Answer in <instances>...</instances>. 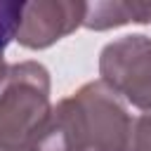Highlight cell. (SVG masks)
<instances>
[{"instance_id":"1","label":"cell","mask_w":151,"mask_h":151,"mask_svg":"<svg viewBox=\"0 0 151 151\" xmlns=\"http://www.w3.org/2000/svg\"><path fill=\"white\" fill-rule=\"evenodd\" d=\"M130 132L125 101L106 83L90 80L52 109L38 151H127Z\"/></svg>"},{"instance_id":"2","label":"cell","mask_w":151,"mask_h":151,"mask_svg":"<svg viewBox=\"0 0 151 151\" xmlns=\"http://www.w3.org/2000/svg\"><path fill=\"white\" fill-rule=\"evenodd\" d=\"M52 109L50 71L40 61L9 64L0 85V146L38 151Z\"/></svg>"},{"instance_id":"3","label":"cell","mask_w":151,"mask_h":151,"mask_svg":"<svg viewBox=\"0 0 151 151\" xmlns=\"http://www.w3.org/2000/svg\"><path fill=\"white\" fill-rule=\"evenodd\" d=\"M99 76L123 101L142 111L151 109V38L132 33L104 45Z\"/></svg>"},{"instance_id":"4","label":"cell","mask_w":151,"mask_h":151,"mask_svg":"<svg viewBox=\"0 0 151 151\" xmlns=\"http://www.w3.org/2000/svg\"><path fill=\"white\" fill-rule=\"evenodd\" d=\"M87 2L80 0H33L24 2L17 42L26 50H45L83 26Z\"/></svg>"},{"instance_id":"5","label":"cell","mask_w":151,"mask_h":151,"mask_svg":"<svg viewBox=\"0 0 151 151\" xmlns=\"http://www.w3.org/2000/svg\"><path fill=\"white\" fill-rule=\"evenodd\" d=\"M125 24H151V2L144 0H97L87 2L83 26L90 31H109Z\"/></svg>"},{"instance_id":"6","label":"cell","mask_w":151,"mask_h":151,"mask_svg":"<svg viewBox=\"0 0 151 151\" xmlns=\"http://www.w3.org/2000/svg\"><path fill=\"white\" fill-rule=\"evenodd\" d=\"M24 2L17 0H0V52L17 38L19 21H21Z\"/></svg>"},{"instance_id":"7","label":"cell","mask_w":151,"mask_h":151,"mask_svg":"<svg viewBox=\"0 0 151 151\" xmlns=\"http://www.w3.org/2000/svg\"><path fill=\"white\" fill-rule=\"evenodd\" d=\"M127 151H151V109L142 111L132 120Z\"/></svg>"},{"instance_id":"8","label":"cell","mask_w":151,"mask_h":151,"mask_svg":"<svg viewBox=\"0 0 151 151\" xmlns=\"http://www.w3.org/2000/svg\"><path fill=\"white\" fill-rule=\"evenodd\" d=\"M7 68H9V64L5 61V57H2V52H0V85H2L5 76H7Z\"/></svg>"},{"instance_id":"9","label":"cell","mask_w":151,"mask_h":151,"mask_svg":"<svg viewBox=\"0 0 151 151\" xmlns=\"http://www.w3.org/2000/svg\"><path fill=\"white\" fill-rule=\"evenodd\" d=\"M0 151H9V149H2V146H0Z\"/></svg>"}]
</instances>
